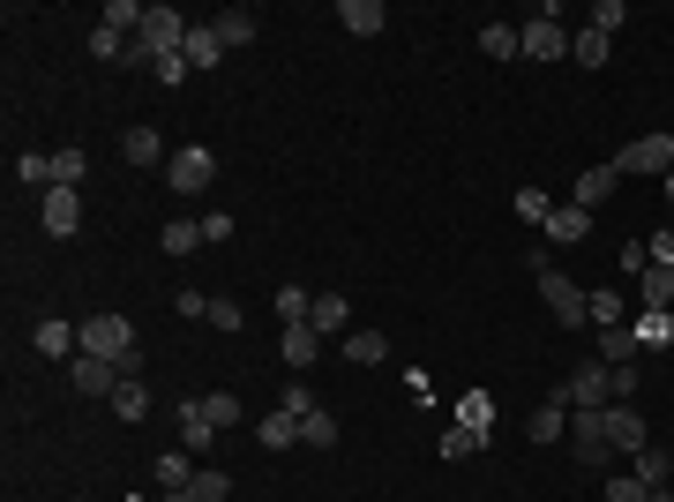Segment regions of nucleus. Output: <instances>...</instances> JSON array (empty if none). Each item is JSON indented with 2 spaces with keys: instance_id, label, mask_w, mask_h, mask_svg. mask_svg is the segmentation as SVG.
<instances>
[{
  "instance_id": "35",
  "label": "nucleus",
  "mask_w": 674,
  "mask_h": 502,
  "mask_svg": "<svg viewBox=\"0 0 674 502\" xmlns=\"http://www.w3.org/2000/svg\"><path fill=\"white\" fill-rule=\"evenodd\" d=\"M607 45H615V38H607V31H592V23H585V31L570 38V60H577V68H599V60H607Z\"/></svg>"
},
{
  "instance_id": "7",
  "label": "nucleus",
  "mask_w": 674,
  "mask_h": 502,
  "mask_svg": "<svg viewBox=\"0 0 674 502\" xmlns=\"http://www.w3.org/2000/svg\"><path fill=\"white\" fill-rule=\"evenodd\" d=\"M31 345H38L45 360H76V353H83V323H60V315H38V323H31Z\"/></svg>"
},
{
  "instance_id": "25",
  "label": "nucleus",
  "mask_w": 674,
  "mask_h": 502,
  "mask_svg": "<svg viewBox=\"0 0 674 502\" xmlns=\"http://www.w3.org/2000/svg\"><path fill=\"white\" fill-rule=\"evenodd\" d=\"M495 435H480V427H464V420H450L442 427V443H435V458H472V450H487Z\"/></svg>"
},
{
  "instance_id": "27",
  "label": "nucleus",
  "mask_w": 674,
  "mask_h": 502,
  "mask_svg": "<svg viewBox=\"0 0 674 502\" xmlns=\"http://www.w3.org/2000/svg\"><path fill=\"white\" fill-rule=\"evenodd\" d=\"M211 31L225 38V53H233V45H248V38H255V8H217Z\"/></svg>"
},
{
  "instance_id": "16",
  "label": "nucleus",
  "mask_w": 674,
  "mask_h": 502,
  "mask_svg": "<svg viewBox=\"0 0 674 502\" xmlns=\"http://www.w3.org/2000/svg\"><path fill=\"white\" fill-rule=\"evenodd\" d=\"M630 472L644 480V488H652V495H660V488H674V458L660 450V443H644V450H630Z\"/></svg>"
},
{
  "instance_id": "2",
  "label": "nucleus",
  "mask_w": 674,
  "mask_h": 502,
  "mask_svg": "<svg viewBox=\"0 0 674 502\" xmlns=\"http://www.w3.org/2000/svg\"><path fill=\"white\" fill-rule=\"evenodd\" d=\"M83 353H98V360H113L121 376H135V323H127V315H90Z\"/></svg>"
},
{
  "instance_id": "28",
  "label": "nucleus",
  "mask_w": 674,
  "mask_h": 502,
  "mask_svg": "<svg viewBox=\"0 0 674 502\" xmlns=\"http://www.w3.org/2000/svg\"><path fill=\"white\" fill-rule=\"evenodd\" d=\"M195 405H203V420H211L217 435H233V427H240V398H233V390H203Z\"/></svg>"
},
{
  "instance_id": "23",
  "label": "nucleus",
  "mask_w": 674,
  "mask_h": 502,
  "mask_svg": "<svg viewBox=\"0 0 674 502\" xmlns=\"http://www.w3.org/2000/svg\"><path fill=\"white\" fill-rule=\"evenodd\" d=\"M180 60H188V68H217V60H225V38H217L211 23H195L188 45H180Z\"/></svg>"
},
{
  "instance_id": "47",
  "label": "nucleus",
  "mask_w": 674,
  "mask_h": 502,
  "mask_svg": "<svg viewBox=\"0 0 674 502\" xmlns=\"http://www.w3.org/2000/svg\"><path fill=\"white\" fill-rule=\"evenodd\" d=\"M150 76H158V83H166V90H180V83H188V76H195V68H188V60L172 53V60H158V68H150Z\"/></svg>"
},
{
  "instance_id": "37",
  "label": "nucleus",
  "mask_w": 674,
  "mask_h": 502,
  "mask_svg": "<svg viewBox=\"0 0 674 502\" xmlns=\"http://www.w3.org/2000/svg\"><path fill=\"white\" fill-rule=\"evenodd\" d=\"M509 203H517V217H525V225H548V217H554V196H548V188H517Z\"/></svg>"
},
{
  "instance_id": "36",
  "label": "nucleus",
  "mask_w": 674,
  "mask_h": 502,
  "mask_svg": "<svg viewBox=\"0 0 674 502\" xmlns=\"http://www.w3.org/2000/svg\"><path fill=\"white\" fill-rule=\"evenodd\" d=\"M83 172H90V158L68 143V150H53V188H83Z\"/></svg>"
},
{
  "instance_id": "43",
  "label": "nucleus",
  "mask_w": 674,
  "mask_h": 502,
  "mask_svg": "<svg viewBox=\"0 0 674 502\" xmlns=\"http://www.w3.org/2000/svg\"><path fill=\"white\" fill-rule=\"evenodd\" d=\"M607 502H652V488H644L637 472H615V480H607Z\"/></svg>"
},
{
  "instance_id": "20",
  "label": "nucleus",
  "mask_w": 674,
  "mask_h": 502,
  "mask_svg": "<svg viewBox=\"0 0 674 502\" xmlns=\"http://www.w3.org/2000/svg\"><path fill=\"white\" fill-rule=\"evenodd\" d=\"M307 323H315L323 337H345L352 331V300L345 293H315V315H307Z\"/></svg>"
},
{
  "instance_id": "45",
  "label": "nucleus",
  "mask_w": 674,
  "mask_h": 502,
  "mask_svg": "<svg viewBox=\"0 0 674 502\" xmlns=\"http://www.w3.org/2000/svg\"><path fill=\"white\" fill-rule=\"evenodd\" d=\"M622 23H630V8H622V0H599V8H592V31H607V38H615Z\"/></svg>"
},
{
  "instance_id": "48",
  "label": "nucleus",
  "mask_w": 674,
  "mask_h": 502,
  "mask_svg": "<svg viewBox=\"0 0 674 502\" xmlns=\"http://www.w3.org/2000/svg\"><path fill=\"white\" fill-rule=\"evenodd\" d=\"M278 405H285V413H315V390H307V382H285V398H278Z\"/></svg>"
},
{
  "instance_id": "34",
  "label": "nucleus",
  "mask_w": 674,
  "mask_h": 502,
  "mask_svg": "<svg viewBox=\"0 0 674 502\" xmlns=\"http://www.w3.org/2000/svg\"><path fill=\"white\" fill-rule=\"evenodd\" d=\"M562 435H570V405H540V413H532V443H562Z\"/></svg>"
},
{
  "instance_id": "18",
  "label": "nucleus",
  "mask_w": 674,
  "mask_h": 502,
  "mask_svg": "<svg viewBox=\"0 0 674 502\" xmlns=\"http://www.w3.org/2000/svg\"><path fill=\"white\" fill-rule=\"evenodd\" d=\"M337 345H345L352 368H382V360H390V337H382V331H345Z\"/></svg>"
},
{
  "instance_id": "14",
  "label": "nucleus",
  "mask_w": 674,
  "mask_h": 502,
  "mask_svg": "<svg viewBox=\"0 0 674 502\" xmlns=\"http://www.w3.org/2000/svg\"><path fill=\"white\" fill-rule=\"evenodd\" d=\"M337 23H345L352 38H382V23H390V8H382V0H337Z\"/></svg>"
},
{
  "instance_id": "26",
  "label": "nucleus",
  "mask_w": 674,
  "mask_h": 502,
  "mask_svg": "<svg viewBox=\"0 0 674 502\" xmlns=\"http://www.w3.org/2000/svg\"><path fill=\"white\" fill-rule=\"evenodd\" d=\"M158 248H166V255H195V248H211V241H203V217H172L166 233H158Z\"/></svg>"
},
{
  "instance_id": "41",
  "label": "nucleus",
  "mask_w": 674,
  "mask_h": 502,
  "mask_svg": "<svg viewBox=\"0 0 674 502\" xmlns=\"http://www.w3.org/2000/svg\"><path fill=\"white\" fill-rule=\"evenodd\" d=\"M15 180H23V188H53V158H38V150H23V158H15Z\"/></svg>"
},
{
  "instance_id": "5",
  "label": "nucleus",
  "mask_w": 674,
  "mask_h": 502,
  "mask_svg": "<svg viewBox=\"0 0 674 502\" xmlns=\"http://www.w3.org/2000/svg\"><path fill=\"white\" fill-rule=\"evenodd\" d=\"M38 225L53 233V241H76V233H83V196H76V188H45L38 196Z\"/></svg>"
},
{
  "instance_id": "6",
  "label": "nucleus",
  "mask_w": 674,
  "mask_h": 502,
  "mask_svg": "<svg viewBox=\"0 0 674 502\" xmlns=\"http://www.w3.org/2000/svg\"><path fill=\"white\" fill-rule=\"evenodd\" d=\"M517 45H525V60H570V31L548 15H532V23H517Z\"/></svg>"
},
{
  "instance_id": "11",
  "label": "nucleus",
  "mask_w": 674,
  "mask_h": 502,
  "mask_svg": "<svg viewBox=\"0 0 674 502\" xmlns=\"http://www.w3.org/2000/svg\"><path fill=\"white\" fill-rule=\"evenodd\" d=\"M607 443H615L622 458H630V450H644V443H652L644 413H637V405H607Z\"/></svg>"
},
{
  "instance_id": "31",
  "label": "nucleus",
  "mask_w": 674,
  "mask_h": 502,
  "mask_svg": "<svg viewBox=\"0 0 674 502\" xmlns=\"http://www.w3.org/2000/svg\"><path fill=\"white\" fill-rule=\"evenodd\" d=\"M458 420H464V427H480V435H495V398H487V390H464Z\"/></svg>"
},
{
  "instance_id": "15",
  "label": "nucleus",
  "mask_w": 674,
  "mask_h": 502,
  "mask_svg": "<svg viewBox=\"0 0 674 502\" xmlns=\"http://www.w3.org/2000/svg\"><path fill=\"white\" fill-rule=\"evenodd\" d=\"M615 188H622V172H615V166H585V172H577V188H570V203H577V210H599Z\"/></svg>"
},
{
  "instance_id": "52",
  "label": "nucleus",
  "mask_w": 674,
  "mask_h": 502,
  "mask_svg": "<svg viewBox=\"0 0 674 502\" xmlns=\"http://www.w3.org/2000/svg\"><path fill=\"white\" fill-rule=\"evenodd\" d=\"M644 248H652V263H667V270H674V233H652Z\"/></svg>"
},
{
  "instance_id": "39",
  "label": "nucleus",
  "mask_w": 674,
  "mask_h": 502,
  "mask_svg": "<svg viewBox=\"0 0 674 502\" xmlns=\"http://www.w3.org/2000/svg\"><path fill=\"white\" fill-rule=\"evenodd\" d=\"M270 308H278V323H307V315H315V300L300 293V286H278V300H270Z\"/></svg>"
},
{
  "instance_id": "44",
  "label": "nucleus",
  "mask_w": 674,
  "mask_h": 502,
  "mask_svg": "<svg viewBox=\"0 0 674 502\" xmlns=\"http://www.w3.org/2000/svg\"><path fill=\"white\" fill-rule=\"evenodd\" d=\"M211 331H248V315H240V300H211Z\"/></svg>"
},
{
  "instance_id": "55",
  "label": "nucleus",
  "mask_w": 674,
  "mask_h": 502,
  "mask_svg": "<svg viewBox=\"0 0 674 502\" xmlns=\"http://www.w3.org/2000/svg\"><path fill=\"white\" fill-rule=\"evenodd\" d=\"M652 502H674V488H660V495H652Z\"/></svg>"
},
{
  "instance_id": "13",
  "label": "nucleus",
  "mask_w": 674,
  "mask_h": 502,
  "mask_svg": "<svg viewBox=\"0 0 674 502\" xmlns=\"http://www.w3.org/2000/svg\"><path fill=\"white\" fill-rule=\"evenodd\" d=\"M278 353H285V368H315V360H323V331H315V323H285Z\"/></svg>"
},
{
  "instance_id": "4",
  "label": "nucleus",
  "mask_w": 674,
  "mask_h": 502,
  "mask_svg": "<svg viewBox=\"0 0 674 502\" xmlns=\"http://www.w3.org/2000/svg\"><path fill=\"white\" fill-rule=\"evenodd\" d=\"M540 300L554 308V323H562V331H577V323H592V293H585V286H570L562 270H548V278H540Z\"/></svg>"
},
{
  "instance_id": "19",
  "label": "nucleus",
  "mask_w": 674,
  "mask_h": 502,
  "mask_svg": "<svg viewBox=\"0 0 674 502\" xmlns=\"http://www.w3.org/2000/svg\"><path fill=\"white\" fill-rule=\"evenodd\" d=\"M637 345H644V353H660V345H674V308H637Z\"/></svg>"
},
{
  "instance_id": "29",
  "label": "nucleus",
  "mask_w": 674,
  "mask_h": 502,
  "mask_svg": "<svg viewBox=\"0 0 674 502\" xmlns=\"http://www.w3.org/2000/svg\"><path fill=\"white\" fill-rule=\"evenodd\" d=\"M637 300H644V308H674V270L667 263H652V270L637 278Z\"/></svg>"
},
{
  "instance_id": "54",
  "label": "nucleus",
  "mask_w": 674,
  "mask_h": 502,
  "mask_svg": "<svg viewBox=\"0 0 674 502\" xmlns=\"http://www.w3.org/2000/svg\"><path fill=\"white\" fill-rule=\"evenodd\" d=\"M660 188H667V203H674V172H667V180H660Z\"/></svg>"
},
{
  "instance_id": "40",
  "label": "nucleus",
  "mask_w": 674,
  "mask_h": 502,
  "mask_svg": "<svg viewBox=\"0 0 674 502\" xmlns=\"http://www.w3.org/2000/svg\"><path fill=\"white\" fill-rule=\"evenodd\" d=\"M188 495H195V502H225V495H233V480H225L217 465H203V472L188 480Z\"/></svg>"
},
{
  "instance_id": "32",
  "label": "nucleus",
  "mask_w": 674,
  "mask_h": 502,
  "mask_svg": "<svg viewBox=\"0 0 674 502\" xmlns=\"http://www.w3.org/2000/svg\"><path fill=\"white\" fill-rule=\"evenodd\" d=\"M480 53H487V60H517V53H525V45H517V23H487V31H480Z\"/></svg>"
},
{
  "instance_id": "42",
  "label": "nucleus",
  "mask_w": 674,
  "mask_h": 502,
  "mask_svg": "<svg viewBox=\"0 0 674 502\" xmlns=\"http://www.w3.org/2000/svg\"><path fill=\"white\" fill-rule=\"evenodd\" d=\"M90 60H127V38H121V31H105V23H98V31H90Z\"/></svg>"
},
{
  "instance_id": "53",
  "label": "nucleus",
  "mask_w": 674,
  "mask_h": 502,
  "mask_svg": "<svg viewBox=\"0 0 674 502\" xmlns=\"http://www.w3.org/2000/svg\"><path fill=\"white\" fill-rule=\"evenodd\" d=\"M158 502H195V495H188V488H180V495H158Z\"/></svg>"
},
{
  "instance_id": "30",
  "label": "nucleus",
  "mask_w": 674,
  "mask_h": 502,
  "mask_svg": "<svg viewBox=\"0 0 674 502\" xmlns=\"http://www.w3.org/2000/svg\"><path fill=\"white\" fill-rule=\"evenodd\" d=\"M143 15H150V8H135V0H105V15H98V23H105V31H121V38L135 45V31H143Z\"/></svg>"
},
{
  "instance_id": "12",
  "label": "nucleus",
  "mask_w": 674,
  "mask_h": 502,
  "mask_svg": "<svg viewBox=\"0 0 674 502\" xmlns=\"http://www.w3.org/2000/svg\"><path fill=\"white\" fill-rule=\"evenodd\" d=\"M554 248H577V241H592V210H577V203H554V217L540 225Z\"/></svg>"
},
{
  "instance_id": "3",
  "label": "nucleus",
  "mask_w": 674,
  "mask_h": 502,
  "mask_svg": "<svg viewBox=\"0 0 674 502\" xmlns=\"http://www.w3.org/2000/svg\"><path fill=\"white\" fill-rule=\"evenodd\" d=\"M211 180H217V150H203V143H180V150H172V166H166L172 196H203Z\"/></svg>"
},
{
  "instance_id": "17",
  "label": "nucleus",
  "mask_w": 674,
  "mask_h": 502,
  "mask_svg": "<svg viewBox=\"0 0 674 502\" xmlns=\"http://www.w3.org/2000/svg\"><path fill=\"white\" fill-rule=\"evenodd\" d=\"M180 450H188V458H203V450H217V427L203 420V405H195V398L180 405Z\"/></svg>"
},
{
  "instance_id": "9",
  "label": "nucleus",
  "mask_w": 674,
  "mask_h": 502,
  "mask_svg": "<svg viewBox=\"0 0 674 502\" xmlns=\"http://www.w3.org/2000/svg\"><path fill=\"white\" fill-rule=\"evenodd\" d=\"M68 382H76V398H113L127 376L113 368V360H98V353H76V376H68Z\"/></svg>"
},
{
  "instance_id": "10",
  "label": "nucleus",
  "mask_w": 674,
  "mask_h": 502,
  "mask_svg": "<svg viewBox=\"0 0 674 502\" xmlns=\"http://www.w3.org/2000/svg\"><path fill=\"white\" fill-rule=\"evenodd\" d=\"M121 158H127L135 172L172 166V150H166V135H158V127H127V135H121Z\"/></svg>"
},
{
  "instance_id": "8",
  "label": "nucleus",
  "mask_w": 674,
  "mask_h": 502,
  "mask_svg": "<svg viewBox=\"0 0 674 502\" xmlns=\"http://www.w3.org/2000/svg\"><path fill=\"white\" fill-rule=\"evenodd\" d=\"M570 450H577V465H607L615 458V443H607V413H570Z\"/></svg>"
},
{
  "instance_id": "51",
  "label": "nucleus",
  "mask_w": 674,
  "mask_h": 502,
  "mask_svg": "<svg viewBox=\"0 0 674 502\" xmlns=\"http://www.w3.org/2000/svg\"><path fill=\"white\" fill-rule=\"evenodd\" d=\"M615 263H622V270H637V278H644V270H652V248H644V241H630V248L615 255Z\"/></svg>"
},
{
  "instance_id": "56",
  "label": "nucleus",
  "mask_w": 674,
  "mask_h": 502,
  "mask_svg": "<svg viewBox=\"0 0 674 502\" xmlns=\"http://www.w3.org/2000/svg\"><path fill=\"white\" fill-rule=\"evenodd\" d=\"M127 502H143V495H127Z\"/></svg>"
},
{
  "instance_id": "33",
  "label": "nucleus",
  "mask_w": 674,
  "mask_h": 502,
  "mask_svg": "<svg viewBox=\"0 0 674 502\" xmlns=\"http://www.w3.org/2000/svg\"><path fill=\"white\" fill-rule=\"evenodd\" d=\"M113 413H121V420H127V427H135V420H150V390H143V382L127 376V382H121V390H113Z\"/></svg>"
},
{
  "instance_id": "24",
  "label": "nucleus",
  "mask_w": 674,
  "mask_h": 502,
  "mask_svg": "<svg viewBox=\"0 0 674 502\" xmlns=\"http://www.w3.org/2000/svg\"><path fill=\"white\" fill-rule=\"evenodd\" d=\"M150 480H158V495H180V488L195 480V458H188V450H166V458L150 465Z\"/></svg>"
},
{
  "instance_id": "46",
  "label": "nucleus",
  "mask_w": 674,
  "mask_h": 502,
  "mask_svg": "<svg viewBox=\"0 0 674 502\" xmlns=\"http://www.w3.org/2000/svg\"><path fill=\"white\" fill-rule=\"evenodd\" d=\"M592 323H599V331H607V323H630V315H622V293H592Z\"/></svg>"
},
{
  "instance_id": "38",
  "label": "nucleus",
  "mask_w": 674,
  "mask_h": 502,
  "mask_svg": "<svg viewBox=\"0 0 674 502\" xmlns=\"http://www.w3.org/2000/svg\"><path fill=\"white\" fill-rule=\"evenodd\" d=\"M300 443H315V450H330V443H337V420L323 413V405H315V413H300Z\"/></svg>"
},
{
  "instance_id": "21",
  "label": "nucleus",
  "mask_w": 674,
  "mask_h": 502,
  "mask_svg": "<svg viewBox=\"0 0 674 502\" xmlns=\"http://www.w3.org/2000/svg\"><path fill=\"white\" fill-rule=\"evenodd\" d=\"M255 443H262V450H293V443H300V420L285 413V405H278V413H262V420H255Z\"/></svg>"
},
{
  "instance_id": "1",
  "label": "nucleus",
  "mask_w": 674,
  "mask_h": 502,
  "mask_svg": "<svg viewBox=\"0 0 674 502\" xmlns=\"http://www.w3.org/2000/svg\"><path fill=\"white\" fill-rule=\"evenodd\" d=\"M615 172H622V180H667V172H674V135H667V127H652V135L622 143V150H615Z\"/></svg>"
},
{
  "instance_id": "49",
  "label": "nucleus",
  "mask_w": 674,
  "mask_h": 502,
  "mask_svg": "<svg viewBox=\"0 0 674 502\" xmlns=\"http://www.w3.org/2000/svg\"><path fill=\"white\" fill-rule=\"evenodd\" d=\"M172 308H180L188 323H211V293H180V300H172Z\"/></svg>"
},
{
  "instance_id": "57",
  "label": "nucleus",
  "mask_w": 674,
  "mask_h": 502,
  "mask_svg": "<svg viewBox=\"0 0 674 502\" xmlns=\"http://www.w3.org/2000/svg\"><path fill=\"white\" fill-rule=\"evenodd\" d=\"M76 502H83V495H76Z\"/></svg>"
},
{
  "instance_id": "22",
  "label": "nucleus",
  "mask_w": 674,
  "mask_h": 502,
  "mask_svg": "<svg viewBox=\"0 0 674 502\" xmlns=\"http://www.w3.org/2000/svg\"><path fill=\"white\" fill-rule=\"evenodd\" d=\"M637 353H644V345H637L630 323H607V331H599V360H607V368H630Z\"/></svg>"
},
{
  "instance_id": "50",
  "label": "nucleus",
  "mask_w": 674,
  "mask_h": 502,
  "mask_svg": "<svg viewBox=\"0 0 674 502\" xmlns=\"http://www.w3.org/2000/svg\"><path fill=\"white\" fill-rule=\"evenodd\" d=\"M203 241H211V248H225V241H233V217H225V210H211V217H203Z\"/></svg>"
}]
</instances>
